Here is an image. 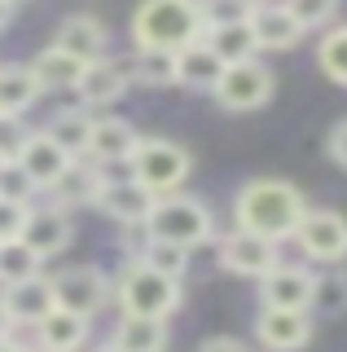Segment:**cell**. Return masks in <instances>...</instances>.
Wrapping results in <instances>:
<instances>
[{
	"label": "cell",
	"instance_id": "cell-1",
	"mask_svg": "<svg viewBox=\"0 0 347 352\" xmlns=\"http://www.w3.org/2000/svg\"><path fill=\"white\" fill-rule=\"evenodd\" d=\"M308 212V203H303V194L295 190L290 181H251L237 190V203H233V225L246 229V234H259L268 242H286L295 238L299 220Z\"/></svg>",
	"mask_w": 347,
	"mask_h": 352
},
{
	"label": "cell",
	"instance_id": "cell-2",
	"mask_svg": "<svg viewBox=\"0 0 347 352\" xmlns=\"http://www.w3.org/2000/svg\"><path fill=\"white\" fill-rule=\"evenodd\" d=\"M202 9L198 0H141L132 14V44L158 53H180L202 40Z\"/></svg>",
	"mask_w": 347,
	"mask_h": 352
},
{
	"label": "cell",
	"instance_id": "cell-3",
	"mask_svg": "<svg viewBox=\"0 0 347 352\" xmlns=\"http://www.w3.org/2000/svg\"><path fill=\"white\" fill-rule=\"evenodd\" d=\"M110 291L128 317H167L180 308V282L163 278L141 260H123V269L110 278Z\"/></svg>",
	"mask_w": 347,
	"mask_h": 352
},
{
	"label": "cell",
	"instance_id": "cell-4",
	"mask_svg": "<svg viewBox=\"0 0 347 352\" xmlns=\"http://www.w3.org/2000/svg\"><path fill=\"white\" fill-rule=\"evenodd\" d=\"M189 150L180 141H167V137H136L132 146V159H128V172H132L136 185H145L154 198H167V194H180V185L189 181Z\"/></svg>",
	"mask_w": 347,
	"mask_h": 352
},
{
	"label": "cell",
	"instance_id": "cell-5",
	"mask_svg": "<svg viewBox=\"0 0 347 352\" xmlns=\"http://www.w3.org/2000/svg\"><path fill=\"white\" fill-rule=\"evenodd\" d=\"M145 234L158 238V242H176V247H202L211 238V207L193 194H167V198H154L145 216Z\"/></svg>",
	"mask_w": 347,
	"mask_h": 352
},
{
	"label": "cell",
	"instance_id": "cell-6",
	"mask_svg": "<svg viewBox=\"0 0 347 352\" xmlns=\"http://www.w3.org/2000/svg\"><path fill=\"white\" fill-rule=\"evenodd\" d=\"M49 291H53V308H62V313H75V317H88L101 313L106 304H110V278H106L101 269H93V264H75V269H62L58 278H49Z\"/></svg>",
	"mask_w": 347,
	"mask_h": 352
},
{
	"label": "cell",
	"instance_id": "cell-7",
	"mask_svg": "<svg viewBox=\"0 0 347 352\" xmlns=\"http://www.w3.org/2000/svg\"><path fill=\"white\" fill-rule=\"evenodd\" d=\"M215 102L224 110H259L273 97V71L264 62H237V66H224L220 80H215Z\"/></svg>",
	"mask_w": 347,
	"mask_h": 352
},
{
	"label": "cell",
	"instance_id": "cell-8",
	"mask_svg": "<svg viewBox=\"0 0 347 352\" xmlns=\"http://www.w3.org/2000/svg\"><path fill=\"white\" fill-rule=\"evenodd\" d=\"M295 242L308 260L339 264V260H347V220L339 212H325V207H317V212L308 207L295 229Z\"/></svg>",
	"mask_w": 347,
	"mask_h": 352
},
{
	"label": "cell",
	"instance_id": "cell-9",
	"mask_svg": "<svg viewBox=\"0 0 347 352\" xmlns=\"http://www.w3.org/2000/svg\"><path fill=\"white\" fill-rule=\"evenodd\" d=\"M277 260H281L277 242H268L259 234H246V229H237V225H233V234L220 238V264L229 273H237V278H255L259 282Z\"/></svg>",
	"mask_w": 347,
	"mask_h": 352
},
{
	"label": "cell",
	"instance_id": "cell-10",
	"mask_svg": "<svg viewBox=\"0 0 347 352\" xmlns=\"http://www.w3.org/2000/svg\"><path fill=\"white\" fill-rule=\"evenodd\" d=\"M255 339L268 352H299L312 339V317L308 308H264L255 317Z\"/></svg>",
	"mask_w": 347,
	"mask_h": 352
},
{
	"label": "cell",
	"instance_id": "cell-11",
	"mask_svg": "<svg viewBox=\"0 0 347 352\" xmlns=\"http://www.w3.org/2000/svg\"><path fill=\"white\" fill-rule=\"evenodd\" d=\"M18 238H23V247H31L40 260L58 256V251L71 247V212H62V207H53V203H45V207H27Z\"/></svg>",
	"mask_w": 347,
	"mask_h": 352
},
{
	"label": "cell",
	"instance_id": "cell-12",
	"mask_svg": "<svg viewBox=\"0 0 347 352\" xmlns=\"http://www.w3.org/2000/svg\"><path fill=\"white\" fill-rule=\"evenodd\" d=\"M93 207H97L101 216L119 220L123 229H132V225H145L149 207H154V194H149L145 185H136L132 176H119V181H101V190H97Z\"/></svg>",
	"mask_w": 347,
	"mask_h": 352
},
{
	"label": "cell",
	"instance_id": "cell-13",
	"mask_svg": "<svg viewBox=\"0 0 347 352\" xmlns=\"http://www.w3.org/2000/svg\"><path fill=\"white\" fill-rule=\"evenodd\" d=\"M312 282H317V273L308 264H281L277 260L259 278V300H264V308H308Z\"/></svg>",
	"mask_w": 347,
	"mask_h": 352
},
{
	"label": "cell",
	"instance_id": "cell-14",
	"mask_svg": "<svg viewBox=\"0 0 347 352\" xmlns=\"http://www.w3.org/2000/svg\"><path fill=\"white\" fill-rule=\"evenodd\" d=\"M132 146H136V132L128 119H115V115H93V132H88V150L84 159L97 163V168H123L132 159Z\"/></svg>",
	"mask_w": 347,
	"mask_h": 352
},
{
	"label": "cell",
	"instance_id": "cell-15",
	"mask_svg": "<svg viewBox=\"0 0 347 352\" xmlns=\"http://www.w3.org/2000/svg\"><path fill=\"white\" fill-rule=\"evenodd\" d=\"M246 27H251V36L259 44V53L264 49H295V44L308 36V31L299 27L295 18H290V9L281 5V0H259V5H251V18H246Z\"/></svg>",
	"mask_w": 347,
	"mask_h": 352
},
{
	"label": "cell",
	"instance_id": "cell-16",
	"mask_svg": "<svg viewBox=\"0 0 347 352\" xmlns=\"http://www.w3.org/2000/svg\"><path fill=\"white\" fill-rule=\"evenodd\" d=\"M128 84H132V75H128V62L119 58H97L80 71V80H75V93H80L84 110L88 106H110L119 97L128 93Z\"/></svg>",
	"mask_w": 347,
	"mask_h": 352
},
{
	"label": "cell",
	"instance_id": "cell-17",
	"mask_svg": "<svg viewBox=\"0 0 347 352\" xmlns=\"http://www.w3.org/2000/svg\"><path fill=\"white\" fill-rule=\"evenodd\" d=\"M14 163H18V168L27 172V181L36 185L40 194H45L49 185L58 181V176L67 172L75 159H71V154H67V150L58 146V141L49 137V132H31V137H27V146L18 150V159H14Z\"/></svg>",
	"mask_w": 347,
	"mask_h": 352
},
{
	"label": "cell",
	"instance_id": "cell-18",
	"mask_svg": "<svg viewBox=\"0 0 347 352\" xmlns=\"http://www.w3.org/2000/svg\"><path fill=\"white\" fill-rule=\"evenodd\" d=\"M53 49H62L67 58H75L80 66H88L97 58H106V27L88 14H71L67 22L58 27V40Z\"/></svg>",
	"mask_w": 347,
	"mask_h": 352
},
{
	"label": "cell",
	"instance_id": "cell-19",
	"mask_svg": "<svg viewBox=\"0 0 347 352\" xmlns=\"http://www.w3.org/2000/svg\"><path fill=\"white\" fill-rule=\"evenodd\" d=\"M5 313L14 317V326H36L40 317H49L53 313V291H49V278L45 273H36V278H27V282H14V286H5Z\"/></svg>",
	"mask_w": 347,
	"mask_h": 352
},
{
	"label": "cell",
	"instance_id": "cell-20",
	"mask_svg": "<svg viewBox=\"0 0 347 352\" xmlns=\"http://www.w3.org/2000/svg\"><path fill=\"white\" fill-rule=\"evenodd\" d=\"M97 190H101V168L97 163H84V159H75L67 172L58 176V181L49 185V198H53V207H62V212H71V207H88Z\"/></svg>",
	"mask_w": 347,
	"mask_h": 352
},
{
	"label": "cell",
	"instance_id": "cell-21",
	"mask_svg": "<svg viewBox=\"0 0 347 352\" xmlns=\"http://www.w3.org/2000/svg\"><path fill=\"white\" fill-rule=\"evenodd\" d=\"M36 339H40V352H80L88 344V317H75V313H62V308H53L49 317H40L36 326Z\"/></svg>",
	"mask_w": 347,
	"mask_h": 352
},
{
	"label": "cell",
	"instance_id": "cell-22",
	"mask_svg": "<svg viewBox=\"0 0 347 352\" xmlns=\"http://www.w3.org/2000/svg\"><path fill=\"white\" fill-rule=\"evenodd\" d=\"M31 80H36V88L40 93H75V80H80V71L84 66L75 62V58H67V53L62 49H49L45 53H36V58H31Z\"/></svg>",
	"mask_w": 347,
	"mask_h": 352
},
{
	"label": "cell",
	"instance_id": "cell-23",
	"mask_svg": "<svg viewBox=\"0 0 347 352\" xmlns=\"http://www.w3.org/2000/svg\"><path fill=\"white\" fill-rule=\"evenodd\" d=\"M220 71H224V62L215 58V53H211L202 40L176 53V84H180V88H193V93H211L215 80H220Z\"/></svg>",
	"mask_w": 347,
	"mask_h": 352
},
{
	"label": "cell",
	"instance_id": "cell-24",
	"mask_svg": "<svg viewBox=\"0 0 347 352\" xmlns=\"http://www.w3.org/2000/svg\"><path fill=\"white\" fill-rule=\"evenodd\" d=\"M110 344L119 352H163L167 348V322L163 317H119Z\"/></svg>",
	"mask_w": 347,
	"mask_h": 352
},
{
	"label": "cell",
	"instance_id": "cell-25",
	"mask_svg": "<svg viewBox=\"0 0 347 352\" xmlns=\"http://www.w3.org/2000/svg\"><path fill=\"white\" fill-rule=\"evenodd\" d=\"M202 44L220 58L224 66H237V62H255L259 58V44L251 36L246 22H229V27H207L202 31Z\"/></svg>",
	"mask_w": 347,
	"mask_h": 352
},
{
	"label": "cell",
	"instance_id": "cell-26",
	"mask_svg": "<svg viewBox=\"0 0 347 352\" xmlns=\"http://www.w3.org/2000/svg\"><path fill=\"white\" fill-rule=\"evenodd\" d=\"M45 132L71 154V159H84V150H88V132H93V110H84V106H75V110H58V115L49 119V128H45Z\"/></svg>",
	"mask_w": 347,
	"mask_h": 352
},
{
	"label": "cell",
	"instance_id": "cell-27",
	"mask_svg": "<svg viewBox=\"0 0 347 352\" xmlns=\"http://www.w3.org/2000/svg\"><path fill=\"white\" fill-rule=\"evenodd\" d=\"M36 97H40V88L27 66H18V62L0 66V115H27L36 106Z\"/></svg>",
	"mask_w": 347,
	"mask_h": 352
},
{
	"label": "cell",
	"instance_id": "cell-28",
	"mask_svg": "<svg viewBox=\"0 0 347 352\" xmlns=\"http://www.w3.org/2000/svg\"><path fill=\"white\" fill-rule=\"evenodd\" d=\"M40 264H45V260H40L31 247H23V238H5V242H0V286L36 278Z\"/></svg>",
	"mask_w": 347,
	"mask_h": 352
},
{
	"label": "cell",
	"instance_id": "cell-29",
	"mask_svg": "<svg viewBox=\"0 0 347 352\" xmlns=\"http://www.w3.org/2000/svg\"><path fill=\"white\" fill-rule=\"evenodd\" d=\"M308 313H317V317H343L347 313V273H317Z\"/></svg>",
	"mask_w": 347,
	"mask_h": 352
},
{
	"label": "cell",
	"instance_id": "cell-30",
	"mask_svg": "<svg viewBox=\"0 0 347 352\" xmlns=\"http://www.w3.org/2000/svg\"><path fill=\"white\" fill-rule=\"evenodd\" d=\"M128 75L141 84H176V53H158V49H136L132 62H128Z\"/></svg>",
	"mask_w": 347,
	"mask_h": 352
},
{
	"label": "cell",
	"instance_id": "cell-31",
	"mask_svg": "<svg viewBox=\"0 0 347 352\" xmlns=\"http://www.w3.org/2000/svg\"><path fill=\"white\" fill-rule=\"evenodd\" d=\"M141 264H149L154 273H163V278H185V269H189V251L185 247H176V242H158V238H149L145 242V251L136 256Z\"/></svg>",
	"mask_w": 347,
	"mask_h": 352
},
{
	"label": "cell",
	"instance_id": "cell-32",
	"mask_svg": "<svg viewBox=\"0 0 347 352\" xmlns=\"http://www.w3.org/2000/svg\"><path fill=\"white\" fill-rule=\"evenodd\" d=\"M317 66L330 75L334 84L347 88V27H334L330 36H321V44H317Z\"/></svg>",
	"mask_w": 347,
	"mask_h": 352
},
{
	"label": "cell",
	"instance_id": "cell-33",
	"mask_svg": "<svg viewBox=\"0 0 347 352\" xmlns=\"http://www.w3.org/2000/svg\"><path fill=\"white\" fill-rule=\"evenodd\" d=\"M281 5L290 9V18H295L303 31H317L339 14V0H281Z\"/></svg>",
	"mask_w": 347,
	"mask_h": 352
},
{
	"label": "cell",
	"instance_id": "cell-34",
	"mask_svg": "<svg viewBox=\"0 0 347 352\" xmlns=\"http://www.w3.org/2000/svg\"><path fill=\"white\" fill-rule=\"evenodd\" d=\"M36 185L27 181V172L18 168V163H0V198L5 203H18V207H31L36 203Z\"/></svg>",
	"mask_w": 347,
	"mask_h": 352
},
{
	"label": "cell",
	"instance_id": "cell-35",
	"mask_svg": "<svg viewBox=\"0 0 347 352\" xmlns=\"http://www.w3.org/2000/svg\"><path fill=\"white\" fill-rule=\"evenodd\" d=\"M202 27H229V22L251 18V0H198Z\"/></svg>",
	"mask_w": 347,
	"mask_h": 352
},
{
	"label": "cell",
	"instance_id": "cell-36",
	"mask_svg": "<svg viewBox=\"0 0 347 352\" xmlns=\"http://www.w3.org/2000/svg\"><path fill=\"white\" fill-rule=\"evenodd\" d=\"M27 137H31V128L23 115H0V163H14L18 150L27 146Z\"/></svg>",
	"mask_w": 347,
	"mask_h": 352
},
{
	"label": "cell",
	"instance_id": "cell-37",
	"mask_svg": "<svg viewBox=\"0 0 347 352\" xmlns=\"http://www.w3.org/2000/svg\"><path fill=\"white\" fill-rule=\"evenodd\" d=\"M23 216H27V207L5 203V198H0V242H5V238H18V229H23Z\"/></svg>",
	"mask_w": 347,
	"mask_h": 352
},
{
	"label": "cell",
	"instance_id": "cell-38",
	"mask_svg": "<svg viewBox=\"0 0 347 352\" xmlns=\"http://www.w3.org/2000/svg\"><path fill=\"white\" fill-rule=\"evenodd\" d=\"M330 159L339 163V168H347V119L330 132Z\"/></svg>",
	"mask_w": 347,
	"mask_h": 352
},
{
	"label": "cell",
	"instance_id": "cell-39",
	"mask_svg": "<svg viewBox=\"0 0 347 352\" xmlns=\"http://www.w3.org/2000/svg\"><path fill=\"white\" fill-rule=\"evenodd\" d=\"M198 352H251V348H246L242 339H233V335H215V339H207Z\"/></svg>",
	"mask_w": 347,
	"mask_h": 352
},
{
	"label": "cell",
	"instance_id": "cell-40",
	"mask_svg": "<svg viewBox=\"0 0 347 352\" xmlns=\"http://www.w3.org/2000/svg\"><path fill=\"white\" fill-rule=\"evenodd\" d=\"M14 330H18V326H14V317L5 313V300H0V339H9Z\"/></svg>",
	"mask_w": 347,
	"mask_h": 352
},
{
	"label": "cell",
	"instance_id": "cell-41",
	"mask_svg": "<svg viewBox=\"0 0 347 352\" xmlns=\"http://www.w3.org/2000/svg\"><path fill=\"white\" fill-rule=\"evenodd\" d=\"M0 352H27L23 344H18V339L14 335H9V339H0Z\"/></svg>",
	"mask_w": 347,
	"mask_h": 352
},
{
	"label": "cell",
	"instance_id": "cell-42",
	"mask_svg": "<svg viewBox=\"0 0 347 352\" xmlns=\"http://www.w3.org/2000/svg\"><path fill=\"white\" fill-rule=\"evenodd\" d=\"M9 18H14V9H9V5H5V0H0V27H5V22H9Z\"/></svg>",
	"mask_w": 347,
	"mask_h": 352
},
{
	"label": "cell",
	"instance_id": "cell-43",
	"mask_svg": "<svg viewBox=\"0 0 347 352\" xmlns=\"http://www.w3.org/2000/svg\"><path fill=\"white\" fill-rule=\"evenodd\" d=\"M97 352H119V348H115V344H106V348H97Z\"/></svg>",
	"mask_w": 347,
	"mask_h": 352
},
{
	"label": "cell",
	"instance_id": "cell-44",
	"mask_svg": "<svg viewBox=\"0 0 347 352\" xmlns=\"http://www.w3.org/2000/svg\"><path fill=\"white\" fill-rule=\"evenodd\" d=\"M5 5H9V9H14V5H23V0H5Z\"/></svg>",
	"mask_w": 347,
	"mask_h": 352
},
{
	"label": "cell",
	"instance_id": "cell-45",
	"mask_svg": "<svg viewBox=\"0 0 347 352\" xmlns=\"http://www.w3.org/2000/svg\"><path fill=\"white\" fill-rule=\"evenodd\" d=\"M251 5H259V0H251Z\"/></svg>",
	"mask_w": 347,
	"mask_h": 352
}]
</instances>
